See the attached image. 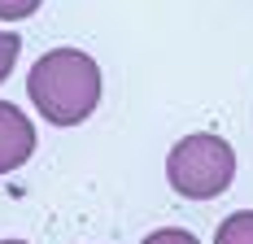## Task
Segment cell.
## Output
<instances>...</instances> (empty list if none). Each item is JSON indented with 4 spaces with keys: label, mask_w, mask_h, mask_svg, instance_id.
I'll use <instances>...</instances> for the list:
<instances>
[{
    "label": "cell",
    "mask_w": 253,
    "mask_h": 244,
    "mask_svg": "<svg viewBox=\"0 0 253 244\" xmlns=\"http://www.w3.org/2000/svg\"><path fill=\"white\" fill-rule=\"evenodd\" d=\"M26 92L35 100V109L44 114V122L79 126L101 105V66L79 48H52L31 66Z\"/></svg>",
    "instance_id": "cell-1"
},
{
    "label": "cell",
    "mask_w": 253,
    "mask_h": 244,
    "mask_svg": "<svg viewBox=\"0 0 253 244\" xmlns=\"http://www.w3.org/2000/svg\"><path fill=\"white\" fill-rule=\"evenodd\" d=\"M166 179L188 201L223 196L231 188V179H236V153H231V144L223 135H210V131L183 135L166 157Z\"/></svg>",
    "instance_id": "cell-2"
},
{
    "label": "cell",
    "mask_w": 253,
    "mask_h": 244,
    "mask_svg": "<svg viewBox=\"0 0 253 244\" xmlns=\"http://www.w3.org/2000/svg\"><path fill=\"white\" fill-rule=\"evenodd\" d=\"M31 153H35V126L26 122V114L18 105L0 100V174L26 166Z\"/></svg>",
    "instance_id": "cell-3"
},
{
    "label": "cell",
    "mask_w": 253,
    "mask_h": 244,
    "mask_svg": "<svg viewBox=\"0 0 253 244\" xmlns=\"http://www.w3.org/2000/svg\"><path fill=\"white\" fill-rule=\"evenodd\" d=\"M214 244H253V209H240V214L223 218L218 231H214Z\"/></svg>",
    "instance_id": "cell-4"
},
{
    "label": "cell",
    "mask_w": 253,
    "mask_h": 244,
    "mask_svg": "<svg viewBox=\"0 0 253 244\" xmlns=\"http://www.w3.org/2000/svg\"><path fill=\"white\" fill-rule=\"evenodd\" d=\"M18 52H22V40H18L13 31H0V83L9 79L13 61H18Z\"/></svg>",
    "instance_id": "cell-5"
},
{
    "label": "cell",
    "mask_w": 253,
    "mask_h": 244,
    "mask_svg": "<svg viewBox=\"0 0 253 244\" xmlns=\"http://www.w3.org/2000/svg\"><path fill=\"white\" fill-rule=\"evenodd\" d=\"M44 0H0V22H22L40 9Z\"/></svg>",
    "instance_id": "cell-6"
},
{
    "label": "cell",
    "mask_w": 253,
    "mask_h": 244,
    "mask_svg": "<svg viewBox=\"0 0 253 244\" xmlns=\"http://www.w3.org/2000/svg\"><path fill=\"white\" fill-rule=\"evenodd\" d=\"M144 244H201L192 231H183V227H166V231H153Z\"/></svg>",
    "instance_id": "cell-7"
},
{
    "label": "cell",
    "mask_w": 253,
    "mask_h": 244,
    "mask_svg": "<svg viewBox=\"0 0 253 244\" xmlns=\"http://www.w3.org/2000/svg\"><path fill=\"white\" fill-rule=\"evenodd\" d=\"M0 244H26V240H0Z\"/></svg>",
    "instance_id": "cell-8"
}]
</instances>
